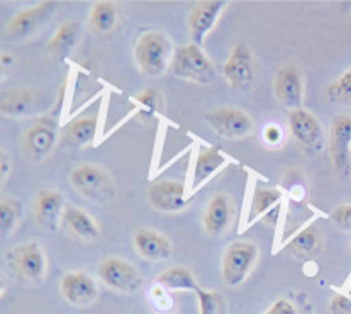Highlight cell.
Wrapping results in <instances>:
<instances>
[{"instance_id":"1","label":"cell","mask_w":351,"mask_h":314,"mask_svg":"<svg viewBox=\"0 0 351 314\" xmlns=\"http://www.w3.org/2000/svg\"><path fill=\"white\" fill-rule=\"evenodd\" d=\"M9 270L17 280L27 284H38L45 279L46 258L41 246L34 241L16 246L7 252Z\"/></svg>"},{"instance_id":"2","label":"cell","mask_w":351,"mask_h":314,"mask_svg":"<svg viewBox=\"0 0 351 314\" xmlns=\"http://www.w3.org/2000/svg\"><path fill=\"white\" fill-rule=\"evenodd\" d=\"M70 182L75 191L80 192L90 201L109 202L116 195V189H114L110 175L100 167L90 165V163H85V165L71 170Z\"/></svg>"},{"instance_id":"3","label":"cell","mask_w":351,"mask_h":314,"mask_svg":"<svg viewBox=\"0 0 351 314\" xmlns=\"http://www.w3.org/2000/svg\"><path fill=\"white\" fill-rule=\"evenodd\" d=\"M173 73L178 78L192 80L195 84H210L216 77V69L206 53L197 45L178 46L173 53Z\"/></svg>"},{"instance_id":"4","label":"cell","mask_w":351,"mask_h":314,"mask_svg":"<svg viewBox=\"0 0 351 314\" xmlns=\"http://www.w3.org/2000/svg\"><path fill=\"white\" fill-rule=\"evenodd\" d=\"M171 48L168 39L161 33L149 31L139 36L134 48L136 62L139 69L148 77H160L168 65V56H170Z\"/></svg>"},{"instance_id":"5","label":"cell","mask_w":351,"mask_h":314,"mask_svg":"<svg viewBox=\"0 0 351 314\" xmlns=\"http://www.w3.org/2000/svg\"><path fill=\"white\" fill-rule=\"evenodd\" d=\"M329 156L339 178L351 177V116L339 114L329 130Z\"/></svg>"},{"instance_id":"6","label":"cell","mask_w":351,"mask_h":314,"mask_svg":"<svg viewBox=\"0 0 351 314\" xmlns=\"http://www.w3.org/2000/svg\"><path fill=\"white\" fill-rule=\"evenodd\" d=\"M256 258V245L243 240L229 245L223 256V279L226 284L232 285V287L241 284L252 272Z\"/></svg>"},{"instance_id":"7","label":"cell","mask_w":351,"mask_h":314,"mask_svg":"<svg viewBox=\"0 0 351 314\" xmlns=\"http://www.w3.org/2000/svg\"><path fill=\"white\" fill-rule=\"evenodd\" d=\"M223 73L234 90L248 92L255 85L256 65L252 48L246 43H238L224 63Z\"/></svg>"},{"instance_id":"8","label":"cell","mask_w":351,"mask_h":314,"mask_svg":"<svg viewBox=\"0 0 351 314\" xmlns=\"http://www.w3.org/2000/svg\"><path fill=\"white\" fill-rule=\"evenodd\" d=\"M58 3L55 0H46V2L38 3V5L29 7L27 10H21L17 16L10 19L7 26L5 38L10 41H21V39L31 38L36 31L41 29L46 23L56 12Z\"/></svg>"},{"instance_id":"9","label":"cell","mask_w":351,"mask_h":314,"mask_svg":"<svg viewBox=\"0 0 351 314\" xmlns=\"http://www.w3.org/2000/svg\"><path fill=\"white\" fill-rule=\"evenodd\" d=\"M206 121L217 134L229 140L245 138L253 131L252 117L234 107H221V109L210 110L206 114Z\"/></svg>"},{"instance_id":"10","label":"cell","mask_w":351,"mask_h":314,"mask_svg":"<svg viewBox=\"0 0 351 314\" xmlns=\"http://www.w3.org/2000/svg\"><path fill=\"white\" fill-rule=\"evenodd\" d=\"M289 128L300 148L314 155L322 148V126L317 117L306 109L292 110L289 116Z\"/></svg>"},{"instance_id":"11","label":"cell","mask_w":351,"mask_h":314,"mask_svg":"<svg viewBox=\"0 0 351 314\" xmlns=\"http://www.w3.org/2000/svg\"><path fill=\"white\" fill-rule=\"evenodd\" d=\"M100 280L119 292H132L141 285V274L134 265L121 258H107L99 267Z\"/></svg>"},{"instance_id":"12","label":"cell","mask_w":351,"mask_h":314,"mask_svg":"<svg viewBox=\"0 0 351 314\" xmlns=\"http://www.w3.org/2000/svg\"><path fill=\"white\" fill-rule=\"evenodd\" d=\"M274 92L277 101L290 110L302 109L304 80L302 73L295 65L280 67L275 75Z\"/></svg>"},{"instance_id":"13","label":"cell","mask_w":351,"mask_h":314,"mask_svg":"<svg viewBox=\"0 0 351 314\" xmlns=\"http://www.w3.org/2000/svg\"><path fill=\"white\" fill-rule=\"evenodd\" d=\"M56 143V124L49 117H43L34 123L23 136V149L31 160L41 162Z\"/></svg>"},{"instance_id":"14","label":"cell","mask_w":351,"mask_h":314,"mask_svg":"<svg viewBox=\"0 0 351 314\" xmlns=\"http://www.w3.org/2000/svg\"><path fill=\"white\" fill-rule=\"evenodd\" d=\"M45 95L36 88H10L2 92L0 110L3 116L26 117L45 107Z\"/></svg>"},{"instance_id":"15","label":"cell","mask_w":351,"mask_h":314,"mask_svg":"<svg viewBox=\"0 0 351 314\" xmlns=\"http://www.w3.org/2000/svg\"><path fill=\"white\" fill-rule=\"evenodd\" d=\"M148 199L153 208L161 213H178L189 204L185 199V185L177 180L155 182L148 189Z\"/></svg>"},{"instance_id":"16","label":"cell","mask_w":351,"mask_h":314,"mask_svg":"<svg viewBox=\"0 0 351 314\" xmlns=\"http://www.w3.org/2000/svg\"><path fill=\"white\" fill-rule=\"evenodd\" d=\"M224 7L226 2L223 0H206V2H200L199 5L193 7L187 21L193 45L202 46L204 38L213 29Z\"/></svg>"},{"instance_id":"17","label":"cell","mask_w":351,"mask_h":314,"mask_svg":"<svg viewBox=\"0 0 351 314\" xmlns=\"http://www.w3.org/2000/svg\"><path fill=\"white\" fill-rule=\"evenodd\" d=\"M64 210V197L58 191H49L43 189L36 195L34 216L39 226L45 231L58 230L60 217H63Z\"/></svg>"},{"instance_id":"18","label":"cell","mask_w":351,"mask_h":314,"mask_svg":"<svg viewBox=\"0 0 351 314\" xmlns=\"http://www.w3.org/2000/svg\"><path fill=\"white\" fill-rule=\"evenodd\" d=\"M60 289L63 298L75 306H87L97 298L95 282L85 272H70L63 276Z\"/></svg>"},{"instance_id":"19","label":"cell","mask_w":351,"mask_h":314,"mask_svg":"<svg viewBox=\"0 0 351 314\" xmlns=\"http://www.w3.org/2000/svg\"><path fill=\"white\" fill-rule=\"evenodd\" d=\"M232 219V204L231 199L226 194H217L207 204L204 214V228L209 237H221L229 228Z\"/></svg>"},{"instance_id":"20","label":"cell","mask_w":351,"mask_h":314,"mask_svg":"<svg viewBox=\"0 0 351 314\" xmlns=\"http://www.w3.org/2000/svg\"><path fill=\"white\" fill-rule=\"evenodd\" d=\"M63 226L70 231L71 237L82 241H95L99 240L100 230L99 224L92 216H88L85 210L73 208V206H66L63 210Z\"/></svg>"},{"instance_id":"21","label":"cell","mask_w":351,"mask_h":314,"mask_svg":"<svg viewBox=\"0 0 351 314\" xmlns=\"http://www.w3.org/2000/svg\"><path fill=\"white\" fill-rule=\"evenodd\" d=\"M134 246L146 260H165L171 255V245L165 234L153 230H139L134 234Z\"/></svg>"},{"instance_id":"22","label":"cell","mask_w":351,"mask_h":314,"mask_svg":"<svg viewBox=\"0 0 351 314\" xmlns=\"http://www.w3.org/2000/svg\"><path fill=\"white\" fill-rule=\"evenodd\" d=\"M78 38H80V26L77 23L70 21V23L62 24L51 38V41L48 43L49 56L55 62H63L64 58H68L71 49L75 48Z\"/></svg>"},{"instance_id":"23","label":"cell","mask_w":351,"mask_h":314,"mask_svg":"<svg viewBox=\"0 0 351 314\" xmlns=\"http://www.w3.org/2000/svg\"><path fill=\"white\" fill-rule=\"evenodd\" d=\"M226 163L223 153L217 148H207L197 155L195 163H193V177H192V187L199 189L202 187L204 182L209 180L217 170Z\"/></svg>"},{"instance_id":"24","label":"cell","mask_w":351,"mask_h":314,"mask_svg":"<svg viewBox=\"0 0 351 314\" xmlns=\"http://www.w3.org/2000/svg\"><path fill=\"white\" fill-rule=\"evenodd\" d=\"M322 237L316 226H307L285 243V248L299 256H313L321 252Z\"/></svg>"},{"instance_id":"25","label":"cell","mask_w":351,"mask_h":314,"mask_svg":"<svg viewBox=\"0 0 351 314\" xmlns=\"http://www.w3.org/2000/svg\"><path fill=\"white\" fill-rule=\"evenodd\" d=\"M282 192L274 187H265V185H258L253 191L252 202H250V214H248V223L258 219L263 216L267 210L274 209L275 206L280 204Z\"/></svg>"},{"instance_id":"26","label":"cell","mask_w":351,"mask_h":314,"mask_svg":"<svg viewBox=\"0 0 351 314\" xmlns=\"http://www.w3.org/2000/svg\"><path fill=\"white\" fill-rule=\"evenodd\" d=\"M97 128H99V119L97 117H82L70 123L64 133V143L68 146H84L87 143L94 141Z\"/></svg>"},{"instance_id":"27","label":"cell","mask_w":351,"mask_h":314,"mask_svg":"<svg viewBox=\"0 0 351 314\" xmlns=\"http://www.w3.org/2000/svg\"><path fill=\"white\" fill-rule=\"evenodd\" d=\"M158 285L168 289V291H193L197 292L199 284H197L195 277L192 276L191 270H187L185 267H171L167 269L163 274H160Z\"/></svg>"},{"instance_id":"28","label":"cell","mask_w":351,"mask_h":314,"mask_svg":"<svg viewBox=\"0 0 351 314\" xmlns=\"http://www.w3.org/2000/svg\"><path fill=\"white\" fill-rule=\"evenodd\" d=\"M117 21V9L112 2H97L90 14V26L97 33L107 34L114 29Z\"/></svg>"},{"instance_id":"29","label":"cell","mask_w":351,"mask_h":314,"mask_svg":"<svg viewBox=\"0 0 351 314\" xmlns=\"http://www.w3.org/2000/svg\"><path fill=\"white\" fill-rule=\"evenodd\" d=\"M326 99L331 104H350L351 106V69L336 77L326 88Z\"/></svg>"},{"instance_id":"30","label":"cell","mask_w":351,"mask_h":314,"mask_svg":"<svg viewBox=\"0 0 351 314\" xmlns=\"http://www.w3.org/2000/svg\"><path fill=\"white\" fill-rule=\"evenodd\" d=\"M197 301H199L200 314H224L226 301L223 295L216 291H207V289H197Z\"/></svg>"},{"instance_id":"31","label":"cell","mask_w":351,"mask_h":314,"mask_svg":"<svg viewBox=\"0 0 351 314\" xmlns=\"http://www.w3.org/2000/svg\"><path fill=\"white\" fill-rule=\"evenodd\" d=\"M132 101L136 102V106H138L139 112H141V116H146V117H152L155 116V114H158L161 110V106H163V99H161V94L156 88H145V90L141 92V94L136 95Z\"/></svg>"},{"instance_id":"32","label":"cell","mask_w":351,"mask_h":314,"mask_svg":"<svg viewBox=\"0 0 351 314\" xmlns=\"http://www.w3.org/2000/svg\"><path fill=\"white\" fill-rule=\"evenodd\" d=\"M19 202L16 199H3L0 202V230H2L3 238L12 233L14 226L19 219Z\"/></svg>"},{"instance_id":"33","label":"cell","mask_w":351,"mask_h":314,"mask_svg":"<svg viewBox=\"0 0 351 314\" xmlns=\"http://www.w3.org/2000/svg\"><path fill=\"white\" fill-rule=\"evenodd\" d=\"M331 221L339 228V230L351 231V204H343L338 206L336 209H332Z\"/></svg>"},{"instance_id":"34","label":"cell","mask_w":351,"mask_h":314,"mask_svg":"<svg viewBox=\"0 0 351 314\" xmlns=\"http://www.w3.org/2000/svg\"><path fill=\"white\" fill-rule=\"evenodd\" d=\"M329 313L331 314H351V295L335 294L329 301Z\"/></svg>"},{"instance_id":"35","label":"cell","mask_w":351,"mask_h":314,"mask_svg":"<svg viewBox=\"0 0 351 314\" xmlns=\"http://www.w3.org/2000/svg\"><path fill=\"white\" fill-rule=\"evenodd\" d=\"M263 138L270 146H278L282 141H284V133H282L280 128L275 126V124H271V126L265 128Z\"/></svg>"},{"instance_id":"36","label":"cell","mask_w":351,"mask_h":314,"mask_svg":"<svg viewBox=\"0 0 351 314\" xmlns=\"http://www.w3.org/2000/svg\"><path fill=\"white\" fill-rule=\"evenodd\" d=\"M263 314H297V309L293 308L292 302H289L287 299H278Z\"/></svg>"},{"instance_id":"37","label":"cell","mask_w":351,"mask_h":314,"mask_svg":"<svg viewBox=\"0 0 351 314\" xmlns=\"http://www.w3.org/2000/svg\"><path fill=\"white\" fill-rule=\"evenodd\" d=\"M9 173V158H7L5 153H2V175Z\"/></svg>"},{"instance_id":"38","label":"cell","mask_w":351,"mask_h":314,"mask_svg":"<svg viewBox=\"0 0 351 314\" xmlns=\"http://www.w3.org/2000/svg\"><path fill=\"white\" fill-rule=\"evenodd\" d=\"M12 63V56L2 55V65H10Z\"/></svg>"},{"instance_id":"39","label":"cell","mask_w":351,"mask_h":314,"mask_svg":"<svg viewBox=\"0 0 351 314\" xmlns=\"http://www.w3.org/2000/svg\"><path fill=\"white\" fill-rule=\"evenodd\" d=\"M348 295H351V289H350V291H348Z\"/></svg>"}]
</instances>
